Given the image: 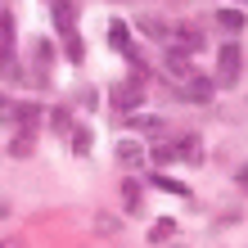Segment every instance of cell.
I'll list each match as a JSON object with an SVG mask.
<instances>
[{
  "label": "cell",
  "instance_id": "cell-19",
  "mask_svg": "<svg viewBox=\"0 0 248 248\" xmlns=\"http://www.w3.org/2000/svg\"><path fill=\"white\" fill-rule=\"evenodd\" d=\"M68 59H81V41L72 36V32H68Z\"/></svg>",
  "mask_w": 248,
  "mask_h": 248
},
{
  "label": "cell",
  "instance_id": "cell-22",
  "mask_svg": "<svg viewBox=\"0 0 248 248\" xmlns=\"http://www.w3.org/2000/svg\"><path fill=\"white\" fill-rule=\"evenodd\" d=\"M0 248H23V244L18 239H0Z\"/></svg>",
  "mask_w": 248,
  "mask_h": 248
},
{
  "label": "cell",
  "instance_id": "cell-14",
  "mask_svg": "<svg viewBox=\"0 0 248 248\" xmlns=\"http://www.w3.org/2000/svg\"><path fill=\"white\" fill-rule=\"evenodd\" d=\"M95 230H104V235H113V230H118V221H113L108 212H95Z\"/></svg>",
  "mask_w": 248,
  "mask_h": 248
},
{
  "label": "cell",
  "instance_id": "cell-13",
  "mask_svg": "<svg viewBox=\"0 0 248 248\" xmlns=\"http://www.w3.org/2000/svg\"><path fill=\"white\" fill-rule=\"evenodd\" d=\"M108 32H113V46H118V50H126V54H131V46H126V27H122V23H113V27H108Z\"/></svg>",
  "mask_w": 248,
  "mask_h": 248
},
{
  "label": "cell",
  "instance_id": "cell-23",
  "mask_svg": "<svg viewBox=\"0 0 248 248\" xmlns=\"http://www.w3.org/2000/svg\"><path fill=\"white\" fill-rule=\"evenodd\" d=\"M244 5H248V0H244Z\"/></svg>",
  "mask_w": 248,
  "mask_h": 248
},
{
  "label": "cell",
  "instance_id": "cell-18",
  "mask_svg": "<svg viewBox=\"0 0 248 248\" xmlns=\"http://www.w3.org/2000/svg\"><path fill=\"white\" fill-rule=\"evenodd\" d=\"M122 194H126V203H140V185H136V181H126V185H122Z\"/></svg>",
  "mask_w": 248,
  "mask_h": 248
},
{
  "label": "cell",
  "instance_id": "cell-9",
  "mask_svg": "<svg viewBox=\"0 0 248 248\" xmlns=\"http://www.w3.org/2000/svg\"><path fill=\"white\" fill-rule=\"evenodd\" d=\"M72 18H77V9H72L68 0H63V5H54V23H59V27H68V32H72Z\"/></svg>",
  "mask_w": 248,
  "mask_h": 248
},
{
  "label": "cell",
  "instance_id": "cell-21",
  "mask_svg": "<svg viewBox=\"0 0 248 248\" xmlns=\"http://www.w3.org/2000/svg\"><path fill=\"white\" fill-rule=\"evenodd\" d=\"M239 189L248 194V167H239Z\"/></svg>",
  "mask_w": 248,
  "mask_h": 248
},
{
  "label": "cell",
  "instance_id": "cell-6",
  "mask_svg": "<svg viewBox=\"0 0 248 248\" xmlns=\"http://www.w3.org/2000/svg\"><path fill=\"white\" fill-rule=\"evenodd\" d=\"M9 154H14V158H32V154H36L32 131H18V136H14V144H9Z\"/></svg>",
  "mask_w": 248,
  "mask_h": 248
},
{
  "label": "cell",
  "instance_id": "cell-16",
  "mask_svg": "<svg viewBox=\"0 0 248 248\" xmlns=\"http://www.w3.org/2000/svg\"><path fill=\"white\" fill-rule=\"evenodd\" d=\"M118 158H122V163H140V149H136V144H122Z\"/></svg>",
  "mask_w": 248,
  "mask_h": 248
},
{
  "label": "cell",
  "instance_id": "cell-15",
  "mask_svg": "<svg viewBox=\"0 0 248 248\" xmlns=\"http://www.w3.org/2000/svg\"><path fill=\"white\" fill-rule=\"evenodd\" d=\"M14 118H18L23 126H32V122H36V104H18V113H14Z\"/></svg>",
  "mask_w": 248,
  "mask_h": 248
},
{
  "label": "cell",
  "instance_id": "cell-17",
  "mask_svg": "<svg viewBox=\"0 0 248 248\" xmlns=\"http://www.w3.org/2000/svg\"><path fill=\"white\" fill-rule=\"evenodd\" d=\"M154 185H158V189H171V194H185V185H181V181H167V176H158Z\"/></svg>",
  "mask_w": 248,
  "mask_h": 248
},
{
  "label": "cell",
  "instance_id": "cell-20",
  "mask_svg": "<svg viewBox=\"0 0 248 248\" xmlns=\"http://www.w3.org/2000/svg\"><path fill=\"white\" fill-rule=\"evenodd\" d=\"M72 140H77V144H72V149H77V154H86V149H91V136H86V131H77V136H72Z\"/></svg>",
  "mask_w": 248,
  "mask_h": 248
},
{
  "label": "cell",
  "instance_id": "cell-11",
  "mask_svg": "<svg viewBox=\"0 0 248 248\" xmlns=\"http://www.w3.org/2000/svg\"><path fill=\"white\" fill-rule=\"evenodd\" d=\"M171 235H176V221H158V226L149 230V239H154V244H163V239H171Z\"/></svg>",
  "mask_w": 248,
  "mask_h": 248
},
{
  "label": "cell",
  "instance_id": "cell-10",
  "mask_svg": "<svg viewBox=\"0 0 248 248\" xmlns=\"http://www.w3.org/2000/svg\"><path fill=\"white\" fill-rule=\"evenodd\" d=\"M136 131H163V118H154V113H140V118H131Z\"/></svg>",
  "mask_w": 248,
  "mask_h": 248
},
{
  "label": "cell",
  "instance_id": "cell-5",
  "mask_svg": "<svg viewBox=\"0 0 248 248\" xmlns=\"http://www.w3.org/2000/svg\"><path fill=\"white\" fill-rule=\"evenodd\" d=\"M244 9H221L217 14V27H221V32H244Z\"/></svg>",
  "mask_w": 248,
  "mask_h": 248
},
{
  "label": "cell",
  "instance_id": "cell-2",
  "mask_svg": "<svg viewBox=\"0 0 248 248\" xmlns=\"http://www.w3.org/2000/svg\"><path fill=\"white\" fill-rule=\"evenodd\" d=\"M239 63H244L239 46H221V86H230V81L239 77Z\"/></svg>",
  "mask_w": 248,
  "mask_h": 248
},
{
  "label": "cell",
  "instance_id": "cell-12",
  "mask_svg": "<svg viewBox=\"0 0 248 248\" xmlns=\"http://www.w3.org/2000/svg\"><path fill=\"white\" fill-rule=\"evenodd\" d=\"M50 126H54V131H68V126H72L68 108H50Z\"/></svg>",
  "mask_w": 248,
  "mask_h": 248
},
{
  "label": "cell",
  "instance_id": "cell-3",
  "mask_svg": "<svg viewBox=\"0 0 248 248\" xmlns=\"http://www.w3.org/2000/svg\"><path fill=\"white\" fill-rule=\"evenodd\" d=\"M163 68H167V72H171V77H176V81L194 77V72H189V59H185L181 50H171V46H167V63H163Z\"/></svg>",
  "mask_w": 248,
  "mask_h": 248
},
{
  "label": "cell",
  "instance_id": "cell-4",
  "mask_svg": "<svg viewBox=\"0 0 248 248\" xmlns=\"http://www.w3.org/2000/svg\"><path fill=\"white\" fill-rule=\"evenodd\" d=\"M185 99H199V104H208V99H212V81H203V77H185Z\"/></svg>",
  "mask_w": 248,
  "mask_h": 248
},
{
  "label": "cell",
  "instance_id": "cell-8",
  "mask_svg": "<svg viewBox=\"0 0 248 248\" xmlns=\"http://www.w3.org/2000/svg\"><path fill=\"white\" fill-rule=\"evenodd\" d=\"M140 32H144V36H154V41H167V23H163V18H154V14H144V18H140Z\"/></svg>",
  "mask_w": 248,
  "mask_h": 248
},
{
  "label": "cell",
  "instance_id": "cell-1",
  "mask_svg": "<svg viewBox=\"0 0 248 248\" xmlns=\"http://www.w3.org/2000/svg\"><path fill=\"white\" fill-rule=\"evenodd\" d=\"M167 36H176V41H171V50H181V54H189V50H199V46H203L199 27H189V23H181L176 32H167Z\"/></svg>",
  "mask_w": 248,
  "mask_h": 248
},
{
  "label": "cell",
  "instance_id": "cell-7",
  "mask_svg": "<svg viewBox=\"0 0 248 248\" xmlns=\"http://www.w3.org/2000/svg\"><path fill=\"white\" fill-rule=\"evenodd\" d=\"M113 104L118 108H136L140 104V86H118V91H113Z\"/></svg>",
  "mask_w": 248,
  "mask_h": 248
}]
</instances>
